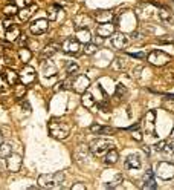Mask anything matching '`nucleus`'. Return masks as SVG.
Masks as SVG:
<instances>
[{"mask_svg": "<svg viewBox=\"0 0 174 190\" xmlns=\"http://www.w3.org/2000/svg\"><path fill=\"white\" fill-rule=\"evenodd\" d=\"M35 80H37V72H35V69L31 64H23L21 71L18 72V81L28 88V86H32V84H34Z\"/></svg>", "mask_w": 174, "mask_h": 190, "instance_id": "20e7f679", "label": "nucleus"}, {"mask_svg": "<svg viewBox=\"0 0 174 190\" xmlns=\"http://www.w3.org/2000/svg\"><path fill=\"white\" fill-rule=\"evenodd\" d=\"M76 38L80 43H87L92 40V34L89 31V28H84V29H78V34H76Z\"/></svg>", "mask_w": 174, "mask_h": 190, "instance_id": "393cba45", "label": "nucleus"}, {"mask_svg": "<svg viewBox=\"0 0 174 190\" xmlns=\"http://www.w3.org/2000/svg\"><path fill=\"white\" fill-rule=\"evenodd\" d=\"M122 183V175H116L113 181H108V183H104L105 189H115L116 186H119Z\"/></svg>", "mask_w": 174, "mask_h": 190, "instance_id": "72a5a7b5", "label": "nucleus"}, {"mask_svg": "<svg viewBox=\"0 0 174 190\" xmlns=\"http://www.w3.org/2000/svg\"><path fill=\"white\" fill-rule=\"evenodd\" d=\"M92 16H89V14H84V12H81V14H78L75 20H73V23H75V28H76V31L78 29H84V28H89L90 25H92Z\"/></svg>", "mask_w": 174, "mask_h": 190, "instance_id": "9b49d317", "label": "nucleus"}, {"mask_svg": "<svg viewBox=\"0 0 174 190\" xmlns=\"http://www.w3.org/2000/svg\"><path fill=\"white\" fill-rule=\"evenodd\" d=\"M6 170L11 172V173H16V172L20 170V167H21V156L18 155V153H11L6 159Z\"/></svg>", "mask_w": 174, "mask_h": 190, "instance_id": "1a4fd4ad", "label": "nucleus"}, {"mask_svg": "<svg viewBox=\"0 0 174 190\" xmlns=\"http://www.w3.org/2000/svg\"><path fill=\"white\" fill-rule=\"evenodd\" d=\"M142 189L144 190H153L156 189V179H154V173L151 169L145 172L144 175V184H142Z\"/></svg>", "mask_w": 174, "mask_h": 190, "instance_id": "f3484780", "label": "nucleus"}, {"mask_svg": "<svg viewBox=\"0 0 174 190\" xmlns=\"http://www.w3.org/2000/svg\"><path fill=\"white\" fill-rule=\"evenodd\" d=\"M78 71H80V66H78L76 63H73V61H70L69 64L66 66V72H67V75L69 77H73Z\"/></svg>", "mask_w": 174, "mask_h": 190, "instance_id": "f704fd0d", "label": "nucleus"}, {"mask_svg": "<svg viewBox=\"0 0 174 190\" xmlns=\"http://www.w3.org/2000/svg\"><path fill=\"white\" fill-rule=\"evenodd\" d=\"M118 158H119L118 150H116L115 147H112V149H108L107 153L104 155V163L105 164H116V163H118Z\"/></svg>", "mask_w": 174, "mask_h": 190, "instance_id": "5701e85b", "label": "nucleus"}, {"mask_svg": "<svg viewBox=\"0 0 174 190\" xmlns=\"http://www.w3.org/2000/svg\"><path fill=\"white\" fill-rule=\"evenodd\" d=\"M128 55H130V57H135V58H139V60L145 58V54H144V52H128Z\"/></svg>", "mask_w": 174, "mask_h": 190, "instance_id": "ea45409f", "label": "nucleus"}, {"mask_svg": "<svg viewBox=\"0 0 174 190\" xmlns=\"http://www.w3.org/2000/svg\"><path fill=\"white\" fill-rule=\"evenodd\" d=\"M58 9H60V6H57V5L49 6V8H48V20H55L57 19V16H58Z\"/></svg>", "mask_w": 174, "mask_h": 190, "instance_id": "e433bc0d", "label": "nucleus"}, {"mask_svg": "<svg viewBox=\"0 0 174 190\" xmlns=\"http://www.w3.org/2000/svg\"><path fill=\"white\" fill-rule=\"evenodd\" d=\"M48 129L51 136L55 140H66L70 133L69 124L63 121L61 118H51V121L48 123Z\"/></svg>", "mask_w": 174, "mask_h": 190, "instance_id": "f257e3e1", "label": "nucleus"}, {"mask_svg": "<svg viewBox=\"0 0 174 190\" xmlns=\"http://www.w3.org/2000/svg\"><path fill=\"white\" fill-rule=\"evenodd\" d=\"M103 41H104V38L101 37V36H96V37H95V45H96V46H99Z\"/></svg>", "mask_w": 174, "mask_h": 190, "instance_id": "37998d69", "label": "nucleus"}, {"mask_svg": "<svg viewBox=\"0 0 174 190\" xmlns=\"http://www.w3.org/2000/svg\"><path fill=\"white\" fill-rule=\"evenodd\" d=\"M125 66H127V63H125V60L121 57H116L113 60V63H112V68L115 69V71H118V72H121L125 69Z\"/></svg>", "mask_w": 174, "mask_h": 190, "instance_id": "c756f323", "label": "nucleus"}, {"mask_svg": "<svg viewBox=\"0 0 174 190\" xmlns=\"http://www.w3.org/2000/svg\"><path fill=\"white\" fill-rule=\"evenodd\" d=\"M17 57L23 64H28V63L32 60V51H31L28 46H21V48H18Z\"/></svg>", "mask_w": 174, "mask_h": 190, "instance_id": "412c9836", "label": "nucleus"}, {"mask_svg": "<svg viewBox=\"0 0 174 190\" xmlns=\"http://www.w3.org/2000/svg\"><path fill=\"white\" fill-rule=\"evenodd\" d=\"M18 45V48H21V46H26V41H28V36H25V34H20L18 38L16 40Z\"/></svg>", "mask_w": 174, "mask_h": 190, "instance_id": "4c0bfd02", "label": "nucleus"}, {"mask_svg": "<svg viewBox=\"0 0 174 190\" xmlns=\"http://www.w3.org/2000/svg\"><path fill=\"white\" fill-rule=\"evenodd\" d=\"M2 78L6 81V84L9 86H16L18 83V72L12 71L11 68H6L3 72H2Z\"/></svg>", "mask_w": 174, "mask_h": 190, "instance_id": "dca6fc26", "label": "nucleus"}, {"mask_svg": "<svg viewBox=\"0 0 174 190\" xmlns=\"http://www.w3.org/2000/svg\"><path fill=\"white\" fill-rule=\"evenodd\" d=\"M113 147V143L108 141V140H103V138H98V140H93L90 144H89V149L90 153H93L95 156H104L108 149Z\"/></svg>", "mask_w": 174, "mask_h": 190, "instance_id": "7ed1b4c3", "label": "nucleus"}, {"mask_svg": "<svg viewBox=\"0 0 174 190\" xmlns=\"http://www.w3.org/2000/svg\"><path fill=\"white\" fill-rule=\"evenodd\" d=\"M159 17H160V20H162V21L173 25V17H171V14H170L167 9H162V11H159Z\"/></svg>", "mask_w": 174, "mask_h": 190, "instance_id": "c9c22d12", "label": "nucleus"}, {"mask_svg": "<svg viewBox=\"0 0 174 190\" xmlns=\"http://www.w3.org/2000/svg\"><path fill=\"white\" fill-rule=\"evenodd\" d=\"M115 32V23H110V21H104V23H99L98 29H96V34L101 36L103 38L112 37Z\"/></svg>", "mask_w": 174, "mask_h": 190, "instance_id": "f8f14e48", "label": "nucleus"}, {"mask_svg": "<svg viewBox=\"0 0 174 190\" xmlns=\"http://www.w3.org/2000/svg\"><path fill=\"white\" fill-rule=\"evenodd\" d=\"M173 136H174V129H173Z\"/></svg>", "mask_w": 174, "mask_h": 190, "instance_id": "de8ad7c7", "label": "nucleus"}, {"mask_svg": "<svg viewBox=\"0 0 174 190\" xmlns=\"http://www.w3.org/2000/svg\"><path fill=\"white\" fill-rule=\"evenodd\" d=\"M37 9H38V6H37L35 3L28 5V6L23 8V9H18V20H20V21H28V20H31V17L37 12Z\"/></svg>", "mask_w": 174, "mask_h": 190, "instance_id": "ddd939ff", "label": "nucleus"}, {"mask_svg": "<svg viewBox=\"0 0 174 190\" xmlns=\"http://www.w3.org/2000/svg\"><path fill=\"white\" fill-rule=\"evenodd\" d=\"M147 60H148V63H151L153 66H165V64H168L170 63V60L171 57L167 54V52H163V51H159V49H154V51H151L148 55H147Z\"/></svg>", "mask_w": 174, "mask_h": 190, "instance_id": "39448f33", "label": "nucleus"}, {"mask_svg": "<svg viewBox=\"0 0 174 190\" xmlns=\"http://www.w3.org/2000/svg\"><path fill=\"white\" fill-rule=\"evenodd\" d=\"M95 19L98 20L99 23H104V21H110L113 19V14L110 11H96L95 12Z\"/></svg>", "mask_w": 174, "mask_h": 190, "instance_id": "a878e982", "label": "nucleus"}, {"mask_svg": "<svg viewBox=\"0 0 174 190\" xmlns=\"http://www.w3.org/2000/svg\"><path fill=\"white\" fill-rule=\"evenodd\" d=\"M127 94H128V91H127V88L124 84H116V88H115V97L118 98V101H122L127 97Z\"/></svg>", "mask_w": 174, "mask_h": 190, "instance_id": "cd10ccee", "label": "nucleus"}, {"mask_svg": "<svg viewBox=\"0 0 174 190\" xmlns=\"http://www.w3.org/2000/svg\"><path fill=\"white\" fill-rule=\"evenodd\" d=\"M48 28H49V20L48 19H37L35 21L31 23L29 31H31V34H34V36H41L43 32L48 31Z\"/></svg>", "mask_w": 174, "mask_h": 190, "instance_id": "6e6552de", "label": "nucleus"}, {"mask_svg": "<svg viewBox=\"0 0 174 190\" xmlns=\"http://www.w3.org/2000/svg\"><path fill=\"white\" fill-rule=\"evenodd\" d=\"M38 186L43 189H58L64 183V173L57 172V173H44L38 176Z\"/></svg>", "mask_w": 174, "mask_h": 190, "instance_id": "f03ea898", "label": "nucleus"}, {"mask_svg": "<svg viewBox=\"0 0 174 190\" xmlns=\"http://www.w3.org/2000/svg\"><path fill=\"white\" fill-rule=\"evenodd\" d=\"M93 133H99V135H113L116 132L113 127H108V126H101V124H92L89 127Z\"/></svg>", "mask_w": 174, "mask_h": 190, "instance_id": "4be33fe9", "label": "nucleus"}, {"mask_svg": "<svg viewBox=\"0 0 174 190\" xmlns=\"http://www.w3.org/2000/svg\"><path fill=\"white\" fill-rule=\"evenodd\" d=\"M41 72H43V75L48 77V78L57 75V66H55V63H53L51 58L43 60V63H41Z\"/></svg>", "mask_w": 174, "mask_h": 190, "instance_id": "2eb2a0df", "label": "nucleus"}, {"mask_svg": "<svg viewBox=\"0 0 174 190\" xmlns=\"http://www.w3.org/2000/svg\"><path fill=\"white\" fill-rule=\"evenodd\" d=\"M63 49H64L67 54H78L80 49H81V43L78 41V38L69 37L67 40H64V43H63Z\"/></svg>", "mask_w": 174, "mask_h": 190, "instance_id": "9d476101", "label": "nucleus"}, {"mask_svg": "<svg viewBox=\"0 0 174 190\" xmlns=\"http://www.w3.org/2000/svg\"><path fill=\"white\" fill-rule=\"evenodd\" d=\"M124 164H125V169H128V170H138V169H140V166H142V161H140L139 155L133 153V155H127Z\"/></svg>", "mask_w": 174, "mask_h": 190, "instance_id": "4468645a", "label": "nucleus"}, {"mask_svg": "<svg viewBox=\"0 0 174 190\" xmlns=\"http://www.w3.org/2000/svg\"><path fill=\"white\" fill-rule=\"evenodd\" d=\"M96 51H98V46H96L95 43H92V41H87V43H84L83 52H84L86 55H92V54H95Z\"/></svg>", "mask_w": 174, "mask_h": 190, "instance_id": "2f4dec72", "label": "nucleus"}, {"mask_svg": "<svg viewBox=\"0 0 174 190\" xmlns=\"http://www.w3.org/2000/svg\"><path fill=\"white\" fill-rule=\"evenodd\" d=\"M3 143V138H2V133H0V144Z\"/></svg>", "mask_w": 174, "mask_h": 190, "instance_id": "49530a36", "label": "nucleus"}, {"mask_svg": "<svg viewBox=\"0 0 174 190\" xmlns=\"http://www.w3.org/2000/svg\"><path fill=\"white\" fill-rule=\"evenodd\" d=\"M23 107H25V111H31V106H29V103H23Z\"/></svg>", "mask_w": 174, "mask_h": 190, "instance_id": "c03bdc74", "label": "nucleus"}, {"mask_svg": "<svg viewBox=\"0 0 174 190\" xmlns=\"http://www.w3.org/2000/svg\"><path fill=\"white\" fill-rule=\"evenodd\" d=\"M26 89H28V88H26L25 84H21V83L18 81L17 84L14 86V91H16V97H17V98H23V97L26 95Z\"/></svg>", "mask_w": 174, "mask_h": 190, "instance_id": "473e14b6", "label": "nucleus"}, {"mask_svg": "<svg viewBox=\"0 0 174 190\" xmlns=\"http://www.w3.org/2000/svg\"><path fill=\"white\" fill-rule=\"evenodd\" d=\"M154 120H156V112L150 111L145 116V132L150 135H154Z\"/></svg>", "mask_w": 174, "mask_h": 190, "instance_id": "aec40b11", "label": "nucleus"}, {"mask_svg": "<svg viewBox=\"0 0 174 190\" xmlns=\"http://www.w3.org/2000/svg\"><path fill=\"white\" fill-rule=\"evenodd\" d=\"M110 41H112V46L115 49H124L127 46V37L122 32H113Z\"/></svg>", "mask_w": 174, "mask_h": 190, "instance_id": "a211bd4d", "label": "nucleus"}, {"mask_svg": "<svg viewBox=\"0 0 174 190\" xmlns=\"http://www.w3.org/2000/svg\"><path fill=\"white\" fill-rule=\"evenodd\" d=\"M18 12V8L16 3H9V5H6L5 8H3V14L6 16V17H12L14 14H17Z\"/></svg>", "mask_w": 174, "mask_h": 190, "instance_id": "7c9ffc66", "label": "nucleus"}, {"mask_svg": "<svg viewBox=\"0 0 174 190\" xmlns=\"http://www.w3.org/2000/svg\"><path fill=\"white\" fill-rule=\"evenodd\" d=\"M165 147H167V141H160V143H157L156 144V150H165Z\"/></svg>", "mask_w": 174, "mask_h": 190, "instance_id": "79ce46f5", "label": "nucleus"}, {"mask_svg": "<svg viewBox=\"0 0 174 190\" xmlns=\"http://www.w3.org/2000/svg\"><path fill=\"white\" fill-rule=\"evenodd\" d=\"M57 52H58V45H57V43H49L46 48H43V51L40 52L38 58L43 61V60H48V58H51L53 54H57Z\"/></svg>", "mask_w": 174, "mask_h": 190, "instance_id": "6ab92c4d", "label": "nucleus"}, {"mask_svg": "<svg viewBox=\"0 0 174 190\" xmlns=\"http://www.w3.org/2000/svg\"><path fill=\"white\" fill-rule=\"evenodd\" d=\"M20 36V29H18L17 26H12V28H9V29H6V40L8 41H16Z\"/></svg>", "mask_w": 174, "mask_h": 190, "instance_id": "c85d7f7f", "label": "nucleus"}, {"mask_svg": "<svg viewBox=\"0 0 174 190\" xmlns=\"http://www.w3.org/2000/svg\"><path fill=\"white\" fill-rule=\"evenodd\" d=\"M72 190H89V187L84 186V184H73V186H72Z\"/></svg>", "mask_w": 174, "mask_h": 190, "instance_id": "a19ab883", "label": "nucleus"}, {"mask_svg": "<svg viewBox=\"0 0 174 190\" xmlns=\"http://www.w3.org/2000/svg\"><path fill=\"white\" fill-rule=\"evenodd\" d=\"M3 26H5V29H9V28H12V26H16V25H14V21H12L11 17H8V19L3 20Z\"/></svg>", "mask_w": 174, "mask_h": 190, "instance_id": "58836bf2", "label": "nucleus"}, {"mask_svg": "<svg viewBox=\"0 0 174 190\" xmlns=\"http://www.w3.org/2000/svg\"><path fill=\"white\" fill-rule=\"evenodd\" d=\"M5 170H6V166H3V164L0 163V175H2V173H3Z\"/></svg>", "mask_w": 174, "mask_h": 190, "instance_id": "a18cd8bd", "label": "nucleus"}, {"mask_svg": "<svg viewBox=\"0 0 174 190\" xmlns=\"http://www.w3.org/2000/svg\"><path fill=\"white\" fill-rule=\"evenodd\" d=\"M11 153H12V144L11 143H2L0 144V158L2 159H6Z\"/></svg>", "mask_w": 174, "mask_h": 190, "instance_id": "bb28decb", "label": "nucleus"}, {"mask_svg": "<svg viewBox=\"0 0 174 190\" xmlns=\"http://www.w3.org/2000/svg\"><path fill=\"white\" fill-rule=\"evenodd\" d=\"M89 86H90L89 77L84 75V74H78L75 78H72V86H70V89H72L73 92H76V94H84L87 89H89Z\"/></svg>", "mask_w": 174, "mask_h": 190, "instance_id": "423d86ee", "label": "nucleus"}, {"mask_svg": "<svg viewBox=\"0 0 174 190\" xmlns=\"http://www.w3.org/2000/svg\"><path fill=\"white\" fill-rule=\"evenodd\" d=\"M156 173L160 179H165V181L173 179L174 178V164L168 163V161H162V163L157 164Z\"/></svg>", "mask_w": 174, "mask_h": 190, "instance_id": "0eeeda50", "label": "nucleus"}, {"mask_svg": "<svg viewBox=\"0 0 174 190\" xmlns=\"http://www.w3.org/2000/svg\"><path fill=\"white\" fill-rule=\"evenodd\" d=\"M83 97H81V104L84 106V107H87V109H92V106L95 104V98H93V95L90 94V92H84V94H81Z\"/></svg>", "mask_w": 174, "mask_h": 190, "instance_id": "b1692460", "label": "nucleus"}]
</instances>
